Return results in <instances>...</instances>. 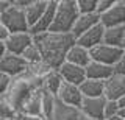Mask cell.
Masks as SVG:
<instances>
[{"mask_svg": "<svg viewBox=\"0 0 125 120\" xmlns=\"http://www.w3.org/2000/svg\"><path fill=\"white\" fill-rule=\"evenodd\" d=\"M33 44L41 52L42 61L47 63L53 70H58L66 63V55L70 47L77 44L72 33H44L33 36Z\"/></svg>", "mask_w": 125, "mask_h": 120, "instance_id": "cell-1", "label": "cell"}, {"mask_svg": "<svg viewBox=\"0 0 125 120\" xmlns=\"http://www.w3.org/2000/svg\"><path fill=\"white\" fill-rule=\"evenodd\" d=\"M39 89H42V80L34 78L25 72L17 78H13V83L3 97L11 106V109L14 111V114L17 115L22 111L23 104L28 102V98Z\"/></svg>", "mask_w": 125, "mask_h": 120, "instance_id": "cell-2", "label": "cell"}, {"mask_svg": "<svg viewBox=\"0 0 125 120\" xmlns=\"http://www.w3.org/2000/svg\"><path fill=\"white\" fill-rule=\"evenodd\" d=\"M80 16L77 8V0H58V8L55 14L53 24L49 33H72L77 19Z\"/></svg>", "mask_w": 125, "mask_h": 120, "instance_id": "cell-3", "label": "cell"}, {"mask_svg": "<svg viewBox=\"0 0 125 120\" xmlns=\"http://www.w3.org/2000/svg\"><path fill=\"white\" fill-rule=\"evenodd\" d=\"M0 22L10 30L11 34L14 33H28L30 27L25 17V11L14 6L11 3V6L6 11H3V14L0 16Z\"/></svg>", "mask_w": 125, "mask_h": 120, "instance_id": "cell-4", "label": "cell"}, {"mask_svg": "<svg viewBox=\"0 0 125 120\" xmlns=\"http://www.w3.org/2000/svg\"><path fill=\"white\" fill-rule=\"evenodd\" d=\"M89 52H91V61L109 65V67H113V65L124 56L122 48L111 47V45H106V44H100V45H97L95 48L89 50Z\"/></svg>", "mask_w": 125, "mask_h": 120, "instance_id": "cell-5", "label": "cell"}, {"mask_svg": "<svg viewBox=\"0 0 125 120\" xmlns=\"http://www.w3.org/2000/svg\"><path fill=\"white\" fill-rule=\"evenodd\" d=\"M100 24L105 28L125 27V0H116L114 5L100 16Z\"/></svg>", "mask_w": 125, "mask_h": 120, "instance_id": "cell-6", "label": "cell"}, {"mask_svg": "<svg viewBox=\"0 0 125 120\" xmlns=\"http://www.w3.org/2000/svg\"><path fill=\"white\" fill-rule=\"evenodd\" d=\"M28 69V63L19 55H11L6 53L3 59L0 61V72L10 75L11 78H17V76L23 75Z\"/></svg>", "mask_w": 125, "mask_h": 120, "instance_id": "cell-7", "label": "cell"}, {"mask_svg": "<svg viewBox=\"0 0 125 120\" xmlns=\"http://www.w3.org/2000/svg\"><path fill=\"white\" fill-rule=\"evenodd\" d=\"M105 104H106V98L100 97V98H83L80 106L81 115L92 120H105Z\"/></svg>", "mask_w": 125, "mask_h": 120, "instance_id": "cell-8", "label": "cell"}, {"mask_svg": "<svg viewBox=\"0 0 125 120\" xmlns=\"http://www.w3.org/2000/svg\"><path fill=\"white\" fill-rule=\"evenodd\" d=\"M31 44H33V36H31L30 31L28 33H14L5 41L6 53L22 56V53L25 52Z\"/></svg>", "mask_w": 125, "mask_h": 120, "instance_id": "cell-9", "label": "cell"}, {"mask_svg": "<svg viewBox=\"0 0 125 120\" xmlns=\"http://www.w3.org/2000/svg\"><path fill=\"white\" fill-rule=\"evenodd\" d=\"M56 8H58V0H49L45 13L42 14V17L39 19L38 24L33 28H30L31 36H38V34H44L50 31V27H52L55 14H56Z\"/></svg>", "mask_w": 125, "mask_h": 120, "instance_id": "cell-10", "label": "cell"}, {"mask_svg": "<svg viewBox=\"0 0 125 120\" xmlns=\"http://www.w3.org/2000/svg\"><path fill=\"white\" fill-rule=\"evenodd\" d=\"M56 98H58V102L67 104V106L78 108V109H80L81 102H83V95L80 92V87L75 86V84H69V83H62Z\"/></svg>", "mask_w": 125, "mask_h": 120, "instance_id": "cell-11", "label": "cell"}, {"mask_svg": "<svg viewBox=\"0 0 125 120\" xmlns=\"http://www.w3.org/2000/svg\"><path fill=\"white\" fill-rule=\"evenodd\" d=\"M105 91H103V97L106 100H113L117 102L120 97L125 95V76L120 75H114L113 73L109 78L105 81Z\"/></svg>", "mask_w": 125, "mask_h": 120, "instance_id": "cell-12", "label": "cell"}, {"mask_svg": "<svg viewBox=\"0 0 125 120\" xmlns=\"http://www.w3.org/2000/svg\"><path fill=\"white\" fill-rule=\"evenodd\" d=\"M103 34H105V27L102 24H99V25L94 27V28H91L89 31H86L84 34H81L77 39V44L84 47V48H88V50H92L97 45L103 44Z\"/></svg>", "mask_w": 125, "mask_h": 120, "instance_id": "cell-13", "label": "cell"}, {"mask_svg": "<svg viewBox=\"0 0 125 120\" xmlns=\"http://www.w3.org/2000/svg\"><path fill=\"white\" fill-rule=\"evenodd\" d=\"M58 72H60V75L62 76L64 83H69V84L80 86L86 80V69L73 65V64H69V63H64L58 69Z\"/></svg>", "mask_w": 125, "mask_h": 120, "instance_id": "cell-14", "label": "cell"}, {"mask_svg": "<svg viewBox=\"0 0 125 120\" xmlns=\"http://www.w3.org/2000/svg\"><path fill=\"white\" fill-rule=\"evenodd\" d=\"M66 63L86 69L91 64V52L88 48L75 44L73 47H70V50L67 52V55H66Z\"/></svg>", "mask_w": 125, "mask_h": 120, "instance_id": "cell-15", "label": "cell"}, {"mask_svg": "<svg viewBox=\"0 0 125 120\" xmlns=\"http://www.w3.org/2000/svg\"><path fill=\"white\" fill-rule=\"evenodd\" d=\"M100 24V16L99 14H80L75 22V25H73L72 28V34L75 39L81 36V34H84L86 31H89L91 28H94L95 25Z\"/></svg>", "mask_w": 125, "mask_h": 120, "instance_id": "cell-16", "label": "cell"}, {"mask_svg": "<svg viewBox=\"0 0 125 120\" xmlns=\"http://www.w3.org/2000/svg\"><path fill=\"white\" fill-rule=\"evenodd\" d=\"M47 3H49V0H33L30 3V6L25 9V17H27L30 28H33L39 22V19L42 17V14L45 13Z\"/></svg>", "mask_w": 125, "mask_h": 120, "instance_id": "cell-17", "label": "cell"}, {"mask_svg": "<svg viewBox=\"0 0 125 120\" xmlns=\"http://www.w3.org/2000/svg\"><path fill=\"white\" fill-rule=\"evenodd\" d=\"M113 67L95 61H91V64L86 67V78L88 80H95V81H106L113 75Z\"/></svg>", "mask_w": 125, "mask_h": 120, "instance_id": "cell-18", "label": "cell"}, {"mask_svg": "<svg viewBox=\"0 0 125 120\" xmlns=\"http://www.w3.org/2000/svg\"><path fill=\"white\" fill-rule=\"evenodd\" d=\"M103 83L105 81H95V80L86 78L83 83L78 86L83 98H100V97H103V91H105Z\"/></svg>", "mask_w": 125, "mask_h": 120, "instance_id": "cell-19", "label": "cell"}, {"mask_svg": "<svg viewBox=\"0 0 125 120\" xmlns=\"http://www.w3.org/2000/svg\"><path fill=\"white\" fill-rule=\"evenodd\" d=\"M41 98H42V89H39L28 98V102L23 104L22 111L17 115H23V117H38V115H42Z\"/></svg>", "mask_w": 125, "mask_h": 120, "instance_id": "cell-20", "label": "cell"}, {"mask_svg": "<svg viewBox=\"0 0 125 120\" xmlns=\"http://www.w3.org/2000/svg\"><path fill=\"white\" fill-rule=\"evenodd\" d=\"M81 115V112L78 108L67 106V104L58 102L56 98V106H55L53 115L50 117V120H78Z\"/></svg>", "mask_w": 125, "mask_h": 120, "instance_id": "cell-21", "label": "cell"}, {"mask_svg": "<svg viewBox=\"0 0 125 120\" xmlns=\"http://www.w3.org/2000/svg\"><path fill=\"white\" fill-rule=\"evenodd\" d=\"M62 83H64V80H62V76L60 75V72L52 70L44 80H42V91H45V92H49V94L56 97L61 86H62Z\"/></svg>", "mask_w": 125, "mask_h": 120, "instance_id": "cell-22", "label": "cell"}, {"mask_svg": "<svg viewBox=\"0 0 125 120\" xmlns=\"http://www.w3.org/2000/svg\"><path fill=\"white\" fill-rule=\"evenodd\" d=\"M124 33H125V27L105 28L103 44L111 45V47H119V48H122V45H124ZM122 50H124V48H122Z\"/></svg>", "mask_w": 125, "mask_h": 120, "instance_id": "cell-23", "label": "cell"}, {"mask_svg": "<svg viewBox=\"0 0 125 120\" xmlns=\"http://www.w3.org/2000/svg\"><path fill=\"white\" fill-rule=\"evenodd\" d=\"M55 106H56V97L49 94V92L42 91V98H41V109H42V117L50 120L53 115Z\"/></svg>", "mask_w": 125, "mask_h": 120, "instance_id": "cell-24", "label": "cell"}, {"mask_svg": "<svg viewBox=\"0 0 125 120\" xmlns=\"http://www.w3.org/2000/svg\"><path fill=\"white\" fill-rule=\"evenodd\" d=\"M52 70H53V69L50 67L47 63H44V61H39V63H36V64H28L27 73H28V75H31V76H34V78L44 80Z\"/></svg>", "mask_w": 125, "mask_h": 120, "instance_id": "cell-25", "label": "cell"}, {"mask_svg": "<svg viewBox=\"0 0 125 120\" xmlns=\"http://www.w3.org/2000/svg\"><path fill=\"white\" fill-rule=\"evenodd\" d=\"M99 0H77V8L80 14H95Z\"/></svg>", "mask_w": 125, "mask_h": 120, "instance_id": "cell-26", "label": "cell"}, {"mask_svg": "<svg viewBox=\"0 0 125 120\" xmlns=\"http://www.w3.org/2000/svg\"><path fill=\"white\" fill-rule=\"evenodd\" d=\"M22 58H23V59H25L28 64H36V63H39V61H42L41 52H39V48H38L34 44H31L30 47L22 53Z\"/></svg>", "mask_w": 125, "mask_h": 120, "instance_id": "cell-27", "label": "cell"}, {"mask_svg": "<svg viewBox=\"0 0 125 120\" xmlns=\"http://www.w3.org/2000/svg\"><path fill=\"white\" fill-rule=\"evenodd\" d=\"M14 117H16L14 111L11 109V106L5 100V97L0 95V119H14Z\"/></svg>", "mask_w": 125, "mask_h": 120, "instance_id": "cell-28", "label": "cell"}, {"mask_svg": "<svg viewBox=\"0 0 125 120\" xmlns=\"http://www.w3.org/2000/svg\"><path fill=\"white\" fill-rule=\"evenodd\" d=\"M119 106H117V102H113V100H106V104H105V112H103V115H105V120H108V119H111V117H114V115L119 114Z\"/></svg>", "mask_w": 125, "mask_h": 120, "instance_id": "cell-29", "label": "cell"}, {"mask_svg": "<svg viewBox=\"0 0 125 120\" xmlns=\"http://www.w3.org/2000/svg\"><path fill=\"white\" fill-rule=\"evenodd\" d=\"M11 83H13V78H11L10 75H6V73L0 72V95H2V97L8 92Z\"/></svg>", "mask_w": 125, "mask_h": 120, "instance_id": "cell-30", "label": "cell"}, {"mask_svg": "<svg viewBox=\"0 0 125 120\" xmlns=\"http://www.w3.org/2000/svg\"><path fill=\"white\" fill-rule=\"evenodd\" d=\"M114 2L116 0H99V2H97V14L102 16L103 13H106V11L114 5Z\"/></svg>", "mask_w": 125, "mask_h": 120, "instance_id": "cell-31", "label": "cell"}, {"mask_svg": "<svg viewBox=\"0 0 125 120\" xmlns=\"http://www.w3.org/2000/svg\"><path fill=\"white\" fill-rule=\"evenodd\" d=\"M113 72H114V75L125 76V55L120 58L114 65H113Z\"/></svg>", "mask_w": 125, "mask_h": 120, "instance_id": "cell-32", "label": "cell"}, {"mask_svg": "<svg viewBox=\"0 0 125 120\" xmlns=\"http://www.w3.org/2000/svg\"><path fill=\"white\" fill-rule=\"evenodd\" d=\"M10 36H11L10 30H8L6 27L3 25L2 22H0V41H2V42H5V41H6V39H8Z\"/></svg>", "mask_w": 125, "mask_h": 120, "instance_id": "cell-33", "label": "cell"}, {"mask_svg": "<svg viewBox=\"0 0 125 120\" xmlns=\"http://www.w3.org/2000/svg\"><path fill=\"white\" fill-rule=\"evenodd\" d=\"M11 6V0H0V16L3 14V11H6Z\"/></svg>", "mask_w": 125, "mask_h": 120, "instance_id": "cell-34", "label": "cell"}, {"mask_svg": "<svg viewBox=\"0 0 125 120\" xmlns=\"http://www.w3.org/2000/svg\"><path fill=\"white\" fill-rule=\"evenodd\" d=\"M14 119H21V120H47L42 115H38V117H23V115H16Z\"/></svg>", "mask_w": 125, "mask_h": 120, "instance_id": "cell-35", "label": "cell"}, {"mask_svg": "<svg viewBox=\"0 0 125 120\" xmlns=\"http://www.w3.org/2000/svg\"><path fill=\"white\" fill-rule=\"evenodd\" d=\"M6 55V47H5V42L0 41V61L3 59V56Z\"/></svg>", "mask_w": 125, "mask_h": 120, "instance_id": "cell-36", "label": "cell"}, {"mask_svg": "<svg viewBox=\"0 0 125 120\" xmlns=\"http://www.w3.org/2000/svg\"><path fill=\"white\" fill-rule=\"evenodd\" d=\"M117 106H119V109H124V108H125V95L120 97V98L117 100Z\"/></svg>", "mask_w": 125, "mask_h": 120, "instance_id": "cell-37", "label": "cell"}, {"mask_svg": "<svg viewBox=\"0 0 125 120\" xmlns=\"http://www.w3.org/2000/svg\"><path fill=\"white\" fill-rule=\"evenodd\" d=\"M119 115H120V117H122V119L125 120V108H124V109H120V111H119Z\"/></svg>", "mask_w": 125, "mask_h": 120, "instance_id": "cell-38", "label": "cell"}, {"mask_svg": "<svg viewBox=\"0 0 125 120\" xmlns=\"http://www.w3.org/2000/svg\"><path fill=\"white\" fill-rule=\"evenodd\" d=\"M108 120H124V119L120 117L119 114H117V115H114V117H111V119H108Z\"/></svg>", "mask_w": 125, "mask_h": 120, "instance_id": "cell-39", "label": "cell"}, {"mask_svg": "<svg viewBox=\"0 0 125 120\" xmlns=\"http://www.w3.org/2000/svg\"><path fill=\"white\" fill-rule=\"evenodd\" d=\"M78 120H92V119H88V117H84V115H80V119Z\"/></svg>", "mask_w": 125, "mask_h": 120, "instance_id": "cell-40", "label": "cell"}, {"mask_svg": "<svg viewBox=\"0 0 125 120\" xmlns=\"http://www.w3.org/2000/svg\"><path fill=\"white\" fill-rule=\"evenodd\" d=\"M122 48L125 50V33H124V45H122Z\"/></svg>", "mask_w": 125, "mask_h": 120, "instance_id": "cell-41", "label": "cell"}, {"mask_svg": "<svg viewBox=\"0 0 125 120\" xmlns=\"http://www.w3.org/2000/svg\"><path fill=\"white\" fill-rule=\"evenodd\" d=\"M3 120H14V119H3Z\"/></svg>", "mask_w": 125, "mask_h": 120, "instance_id": "cell-42", "label": "cell"}, {"mask_svg": "<svg viewBox=\"0 0 125 120\" xmlns=\"http://www.w3.org/2000/svg\"><path fill=\"white\" fill-rule=\"evenodd\" d=\"M14 120H21V119H14Z\"/></svg>", "mask_w": 125, "mask_h": 120, "instance_id": "cell-43", "label": "cell"}, {"mask_svg": "<svg viewBox=\"0 0 125 120\" xmlns=\"http://www.w3.org/2000/svg\"><path fill=\"white\" fill-rule=\"evenodd\" d=\"M124 55H125V50H124Z\"/></svg>", "mask_w": 125, "mask_h": 120, "instance_id": "cell-44", "label": "cell"}, {"mask_svg": "<svg viewBox=\"0 0 125 120\" xmlns=\"http://www.w3.org/2000/svg\"><path fill=\"white\" fill-rule=\"evenodd\" d=\"M0 120H3V119H0Z\"/></svg>", "mask_w": 125, "mask_h": 120, "instance_id": "cell-45", "label": "cell"}]
</instances>
